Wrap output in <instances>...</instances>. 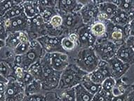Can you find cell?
Returning a JSON list of instances; mask_svg holds the SVG:
<instances>
[{"label": "cell", "instance_id": "10", "mask_svg": "<svg viewBox=\"0 0 134 101\" xmlns=\"http://www.w3.org/2000/svg\"><path fill=\"white\" fill-rule=\"evenodd\" d=\"M98 7L99 14L98 21H106L110 20L118 10V7L112 1L109 2H96Z\"/></svg>", "mask_w": 134, "mask_h": 101}, {"label": "cell", "instance_id": "27", "mask_svg": "<svg viewBox=\"0 0 134 101\" xmlns=\"http://www.w3.org/2000/svg\"><path fill=\"white\" fill-rule=\"evenodd\" d=\"M42 88V83L40 81L37 80H34L31 83H30L29 85L25 86V92L30 95L36 94L38 93V92L40 91Z\"/></svg>", "mask_w": 134, "mask_h": 101}, {"label": "cell", "instance_id": "25", "mask_svg": "<svg viewBox=\"0 0 134 101\" xmlns=\"http://www.w3.org/2000/svg\"><path fill=\"white\" fill-rule=\"evenodd\" d=\"M23 12H24V10H23V2H21L20 4L15 5V7H13L12 9L7 11L4 14V15L3 16V18L4 20H9V19L14 18L15 16H18Z\"/></svg>", "mask_w": 134, "mask_h": 101}, {"label": "cell", "instance_id": "37", "mask_svg": "<svg viewBox=\"0 0 134 101\" xmlns=\"http://www.w3.org/2000/svg\"><path fill=\"white\" fill-rule=\"evenodd\" d=\"M111 92H112L113 97H117L121 96V95L124 94L126 93V90L123 86H121V85H116H116L114 86V87L113 88Z\"/></svg>", "mask_w": 134, "mask_h": 101}, {"label": "cell", "instance_id": "34", "mask_svg": "<svg viewBox=\"0 0 134 101\" xmlns=\"http://www.w3.org/2000/svg\"><path fill=\"white\" fill-rule=\"evenodd\" d=\"M63 17L61 15H58V14H55V15H53V17L51 18L49 23L53 27L57 28V27H59L63 25Z\"/></svg>", "mask_w": 134, "mask_h": 101}, {"label": "cell", "instance_id": "36", "mask_svg": "<svg viewBox=\"0 0 134 101\" xmlns=\"http://www.w3.org/2000/svg\"><path fill=\"white\" fill-rule=\"evenodd\" d=\"M7 37V32L5 27V20L2 16L0 15V39L6 40Z\"/></svg>", "mask_w": 134, "mask_h": 101}, {"label": "cell", "instance_id": "48", "mask_svg": "<svg viewBox=\"0 0 134 101\" xmlns=\"http://www.w3.org/2000/svg\"><path fill=\"white\" fill-rule=\"evenodd\" d=\"M131 91H134V83L131 86Z\"/></svg>", "mask_w": 134, "mask_h": 101}, {"label": "cell", "instance_id": "31", "mask_svg": "<svg viewBox=\"0 0 134 101\" xmlns=\"http://www.w3.org/2000/svg\"><path fill=\"white\" fill-rule=\"evenodd\" d=\"M77 44L72 40H71L68 37H65L61 39V46L63 49L66 51H72L75 48Z\"/></svg>", "mask_w": 134, "mask_h": 101}, {"label": "cell", "instance_id": "35", "mask_svg": "<svg viewBox=\"0 0 134 101\" xmlns=\"http://www.w3.org/2000/svg\"><path fill=\"white\" fill-rule=\"evenodd\" d=\"M35 79L33 78V77L30 75V73L28 71H25V70L24 73V76L23 77L22 80L20 81V83H22L23 85L25 87L27 85H29L30 83H31L34 81Z\"/></svg>", "mask_w": 134, "mask_h": 101}, {"label": "cell", "instance_id": "23", "mask_svg": "<svg viewBox=\"0 0 134 101\" xmlns=\"http://www.w3.org/2000/svg\"><path fill=\"white\" fill-rule=\"evenodd\" d=\"M112 2L116 5L118 9L120 10L128 13H134V1H112Z\"/></svg>", "mask_w": 134, "mask_h": 101}, {"label": "cell", "instance_id": "29", "mask_svg": "<svg viewBox=\"0 0 134 101\" xmlns=\"http://www.w3.org/2000/svg\"><path fill=\"white\" fill-rule=\"evenodd\" d=\"M113 98L112 92H106L101 88L98 93L93 96L91 101H112Z\"/></svg>", "mask_w": 134, "mask_h": 101}, {"label": "cell", "instance_id": "42", "mask_svg": "<svg viewBox=\"0 0 134 101\" xmlns=\"http://www.w3.org/2000/svg\"><path fill=\"white\" fill-rule=\"evenodd\" d=\"M7 87V82H4V81H1L0 82V93H4L6 91Z\"/></svg>", "mask_w": 134, "mask_h": 101}, {"label": "cell", "instance_id": "22", "mask_svg": "<svg viewBox=\"0 0 134 101\" xmlns=\"http://www.w3.org/2000/svg\"><path fill=\"white\" fill-rule=\"evenodd\" d=\"M87 75L83 78V81L81 83V85L85 88L86 90L88 91V92L91 93V94H96L97 93H98L101 90L102 85L101 84H98V83H96L94 82H93L92 81H91L87 77Z\"/></svg>", "mask_w": 134, "mask_h": 101}, {"label": "cell", "instance_id": "39", "mask_svg": "<svg viewBox=\"0 0 134 101\" xmlns=\"http://www.w3.org/2000/svg\"><path fill=\"white\" fill-rule=\"evenodd\" d=\"M26 101H45V97L43 95L39 93L30 95L27 97Z\"/></svg>", "mask_w": 134, "mask_h": 101}, {"label": "cell", "instance_id": "14", "mask_svg": "<svg viewBox=\"0 0 134 101\" xmlns=\"http://www.w3.org/2000/svg\"><path fill=\"white\" fill-rule=\"evenodd\" d=\"M83 4L78 1H58L56 4L59 11L62 14H72L80 11ZM55 7V8H56Z\"/></svg>", "mask_w": 134, "mask_h": 101}, {"label": "cell", "instance_id": "7", "mask_svg": "<svg viewBox=\"0 0 134 101\" xmlns=\"http://www.w3.org/2000/svg\"><path fill=\"white\" fill-rule=\"evenodd\" d=\"M25 86L16 79H11L7 83L4 94L6 101H20L23 99Z\"/></svg>", "mask_w": 134, "mask_h": 101}, {"label": "cell", "instance_id": "21", "mask_svg": "<svg viewBox=\"0 0 134 101\" xmlns=\"http://www.w3.org/2000/svg\"><path fill=\"white\" fill-rule=\"evenodd\" d=\"M90 28L93 36L97 39L105 37L106 27L104 22L96 21L91 25Z\"/></svg>", "mask_w": 134, "mask_h": 101}, {"label": "cell", "instance_id": "1", "mask_svg": "<svg viewBox=\"0 0 134 101\" xmlns=\"http://www.w3.org/2000/svg\"><path fill=\"white\" fill-rule=\"evenodd\" d=\"M87 73L81 70L76 65H69L61 72L58 88L63 91L75 88L81 83Z\"/></svg>", "mask_w": 134, "mask_h": 101}, {"label": "cell", "instance_id": "46", "mask_svg": "<svg viewBox=\"0 0 134 101\" xmlns=\"http://www.w3.org/2000/svg\"><path fill=\"white\" fill-rule=\"evenodd\" d=\"M5 46H6V43H5L4 40H2L0 39V50Z\"/></svg>", "mask_w": 134, "mask_h": 101}, {"label": "cell", "instance_id": "40", "mask_svg": "<svg viewBox=\"0 0 134 101\" xmlns=\"http://www.w3.org/2000/svg\"><path fill=\"white\" fill-rule=\"evenodd\" d=\"M127 94L128 93H125L124 94L121 95L119 96L114 97L112 101H127Z\"/></svg>", "mask_w": 134, "mask_h": 101}, {"label": "cell", "instance_id": "12", "mask_svg": "<svg viewBox=\"0 0 134 101\" xmlns=\"http://www.w3.org/2000/svg\"><path fill=\"white\" fill-rule=\"evenodd\" d=\"M107 62L111 70L112 77L115 79H120L122 76L125 75L130 68L129 65L124 63L116 56L108 60Z\"/></svg>", "mask_w": 134, "mask_h": 101}, {"label": "cell", "instance_id": "18", "mask_svg": "<svg viewBox=\"0 0 134 101\" xmlns=\"http://www.w3.org/2000/svg\"><path fill=\"white\" fill-rule=\"evenodd\" d=\"M76 101H91L94 95L91 94L85 89L81 83H79L75 87Z\"/></svg>", "mask_w": 134, "mask_h": 101}, {"label": "cell", "instance_id": "41", "mask_svg": "<svg viewBox=\"0 0 134 101\" xmlns=\"http://www.w3.org/2000/svg\"><path fill=\"white\" fill-rule=\"evenodd\" d=\"M126 44H127L129 46L131 47L134 50V37L133 36H130L129 37H128V39L126 40Z\"/></svg>", "mask_w": 134, "mask_h": 101}, {"label": "cell", "instance_id": "17", "mask_svg": "<svg viewBox=\"0 0 134 101\" xmlns=\"http://www.w3.org/2000/svg\"><path fill=\"white\" fill-rule=\"evenodd\" d=\"M24 13L29 19L35 18L40 15V8L38 1H26L23 2Z\"/></svg>", "mask_w": 134, "mask_h": 101}, {"label": "cell", "instance_id": "13", "mask_svg": "<svg viewBox=\"0 0 134 101\" xmlns=\"http://www.w3.org/2000/svg\"><path fill=\"white\" fill-rule=\"evenodd\" d=\"M87 77L93 82L98 84H102L105 79L108 77H112V75L109 65L107 63L105 65L98 67L96 70L88 74Z\"/></svg>", "mask_w": 134, "mask_h": 101}, {"label": "cell", "instance_id": "20", "mask_svg": "<svg viewBox=\"0 0 134 101\" xmlns=\"http://www.w3.org/2000/svg\"><path fill=\"white\" fill-rule=\"evenodd\" d=\"M27 71L30 73V75L32 76L35 80H37L42 82L43 80V70L41 63V59L30 65Z\"/></svg>", "mask_w": 134, "mask_h": 101}, {"label": "cell", "instance_id": "2", "mask_svg": "<svg viewBox=\"0 0 134 101\" xmlns=\"http://www.w3.org/2000/svg\"><path fill=\"white\" fill-rule=\"evenodd\" d=\"M100 59L93 48H82L79 50L75 59L76 65L87 74L98 68Z\"/></svg>", "mask_w": 134, "mask_h": 101}, {"label": "cell", "instance_id": "3", "mask_svg": "<svg viewBox=\"0 0 134 101\" xmlns=\"http://www.w3.org/2000/svg\"><path fill=\"white\" fill-rule=\"evenodd\" d=\"M119 46L106 37L97 39L93 49L100 60H108L116 55Z\"/></svg>", "mask_w": 134, "mask_h": 101}, {"label": "cell", "instance_id": "45", "mask_svg": "<svg viewBox=\"0 0 134 101\" xmlns=\"http://www.w3.org/2000/svg\"><path fill=\"white\" fill-rule=\"evenodd\" d=\"M1 81H4V82H7V83H8L9 80H8L6 77H4L3 75H2L0 74V82H1Z\"/></svg>", "mask_w": 134, "mask_h": 101}, {"label": "cell", "instance_id": "38", "mask_svg": "<svg viewBox=\"0 0 134 101\" xmlns=\"http://www.w3.org/2000/svg\"><path fill=\"white\" fill-rule=\"evenodd\" d=\"M39 7L42 8H55L57 2L55 1H38Z\"/></svg>", "mask_w": 134, "mask_h": 101}, {"label": "cell", "instance_id": "9", "mask_svg": "<svg viewBox=\"0 0 134 101\" xmlns=\"http://www.w3.org/2000/svg\"><path fill=\"white\" fill-rule=\"evenodd\" d=\"M49 65L51 68L57 72H62L69 65L68 55L64 53L55 52V53H47Z\"/></svg>", "mask_w": 134, "mask_h": 101}, {"label": "cell", "instance_id": "24", "mask_svg": "<svg viewBox=\"0 0 134 101\" xmlns=\"http://www.w3.org/2000/svg\"><path fill=\"white\" fill-rule=\"evenodd\" d=\"M6 46L10 49H15L20 44V40L18 38V32L9 33L7 35V39L5 40Z\"/></svg>", "mask_w": 134, "mask_h": 101}, {"label": "cell", "instance_id": "26", "mask_svg": "<svg viewBox=\"0 0 134 101\" xmlns=\"http://www.w3.org/2000/svg\"><path fill=\"white\" fill-rule=\"evenodd\" d=\"M40 15L44 23H49L51 18L55 15V8H42L40 7Z\"/></svg>", "mask_w": 134, "mask_h": 101}, {"label": "cell", "instance_id": "4", "mask_svg": "<svg viewBox=\"0 0 134 101\" xmlns=\"http://www.w3.org/2000/svg\"><path fill=\"white\" fill-rule=\"evenodd\" d=\"M30 44L31 47L28 51L25 53L24 55H21L20 67L25 71L28 70L29 68L33 63L40 60L43 50L42 46L37 41L30 42Z\"/></svg>", "mask_w": 134, "mask_h": 101}, {"label": "cell", "instance_id": "11", "mask_svg": "<svg viewBox=\"0 0 134 101\" xmlns=\"http://www.w3.org/2000/svg\"><path fill=\"white\" fill-rule=\"evenodd\" d=\"M78 36L77 44L82 48H93L96 42L97 38L93 36L91 31L90 26L82 27L79 28L77 33Z\"/></svg>", "mask_w": 134, "mask_h": 101}, {"label": "cell", "instance_id": "30", "mask_svg": "<svg viewBox=\"0 0 134 101\" xmlns=\"http://www.w3.org/2000/svg\"><path fill=\"white\" fill-rule=\"evenodd\" d=\"M60 98V101H76L75 88L63 91Z\"/></svg>", "mask_w": 134, "mask_h": 101}, {"label": "cell", "instance_id": "5", "mask_svg": "<svg viewBox=\"0 0 134 101\" xmlns=\"http://www.w3.org/2000/svg\"><path fill=\"white\" fill-rule=\"evenodd\" d=\"M29 25L30 19L25 15L24 12L11 19L5 20V27L7 35L17 32H26L29 30Z\"/></svg>", "mask_w": 134, "mask_h": 101}, {"label": "cell", "instance_id": "19", "mask_svg": "<svg viewBox=\"0 0 134 101\" xmlns=\"http://www.w3.org/2000/svg\"><path fill=\"white\" fill-rule=\"evenodd\" d=\"M63 17V25L66 28H72L77 25L79 19L81 20V18L80 14L77 13H72V14H63L61 15Z\"/></svg>", "mask_w": 134, "mask_h": 101}, {"label": "cell", "instance_id": "47", "mask_svg": "<svg viewBox=\"0 0 134 101\" xmlns=\"http://www.w3.org/2000/svg\"><path fill=\"white\" fill-rule=\"evenodd\" d=\"M0 101H6V96L4 93H0Z\"/></svg>", "mask_w": 134, "mask_h": 101}, {"label": "cell", "instance_id": "28", "mask_svg": "<svg viewBox=\"0 0 134 101\" xmlns=\"http://www.w3.org/2000/svg\"><path fill=\"white\" fill-rule=\"evenodd\" d=\"M20 2V1H0V15L3 17L7 11Z\"/></svg>", "mask_w": 134, "mask_h": 101}, {"label": "cell", "instance_id": "43", "mask_svg": "<svg viewBox=\"0 0 134 101\" xmlns=\"http://www.w3.org/2000/svg\"><path fill=\"white\" fill-rule=\"evenodd\" d=\"M130 36L134 37V19L129 23Z\"/></svg>", "mask_w": 134, "mask_h": 101}, {"label": "cell", "instance_id": "16", "mask_svg": "<svg viewBox=\"0 0 134 101\" xmlns=\"http://www.w3.org/2000/svg\"><path fill=\"white\" fill-rule=\"evenodd\" d=\"M134 19V13H128L118 9L116 13L110 19V21L115 25L124 27L127 25Z\"/></svg>", "mask_w": 134, "mask_h": 101}, {"label": "cell", "instance_id": "33", "mask_svg": "<svg viewBox=\"0 0 134 101\" xmlns=\"http://www.w3.org/2000/svg\"><path fill=\"white\" fill-rule=\"evenodd\" d=\"M116 79L113 77H108L104 80L102 83V89L106 92H111L114 86L116 85Z\"/></svg>", "mask_w": 134, "mask_h": 101}, {"label": "cell", "instance_id": "6", "mask_svg": "<svg viewBox=\"0 0 134 101\" xmlns=\"http://www.w3.org/2000/svg\"><path fill=\"white\" fill-rule=\"evenodd\" d=\"M82 22L86 25H91L98 21L99 10L96 2H90L83 4L79 11Z\"/></svg>", "mask_w": 134, "mask_h": 101}, {"label": "cell", "instance_id": "8", "mask_svg": "<svg viewBox=\"0 0 134 101\" xmlns=\"http://www.w3.org/2000/svg\"><path fill=\"white\" fill-rule=\"evenodd\" d=\"M42 46V48L48 53L60 52L63 53L64 50L61 46V40L54 36H42L37 38V40Z\"/></svg>", "mask_w": 134, "mask_h": 101}, {"label": "cell", "instance_id": "15", "mask_svg": "<svg viewBox=\"0 0 134 101\" xmlns=\"http://www.w3.org/2000/svg\"><path fill=\"white\" fill-rule=\"evenodd\" d=\"M115 56L124 63L130 66L134 64V50L126 42L118 47Z\"/></svg>", "mask_w": 134, "mask_h": 101}, {"label": "cell", "instance_id": "32", "mask_svg": "<svg viewBox=\"0 0 134 101\" xmlns=\"http://www.w3.org/2000/svg\"><path fill=\"white\" fill-rule=\"evenodd\" d=\"M30 47V42L20 43L15 49H13V51L15 55H23L28 51Z\"/></svg>", "mask_w": 134, "mask_h": 101}, {"label": "cell", "instance_id": "44", "mask_svg": "<svg viewBox=\"0 0 134 101\" xmlns=\"http://www.w3.org/2000/svg\"><path fill=\"white\" fill-rule=\"evenodd\" d=\"M127 101H134V91H131L128 93Z\"/></svg>", "mask_w": 134, "mask_h": 101}]
</instances>
